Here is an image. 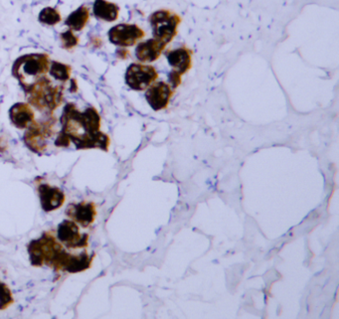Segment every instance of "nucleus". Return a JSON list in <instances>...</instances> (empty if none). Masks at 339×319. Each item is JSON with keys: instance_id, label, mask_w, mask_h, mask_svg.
<instances>
[{"instance_id": "1", "label": "nucleus", "mask_w": 339, "mask_h": 319, "mask_svg": "<svg viewBox=\"0 0 339 319\" xmlns=\"http://www.w3.org/2000/svg\"><path fill=\"white\" fill-rule=\"evenodd\" d=\"M62 124L63 131L57 141L71 138L79 149L99 147L108 150L110 138L99 130L100 117L94 108L81 114L74 105L69 104L63 113Z\"/></svg>"}, {"instance_id": "2", "label": "nucleus", "mask_w": 339, "mask_h": 319, "mask_svg": "<svg viewBox=\"0 0 339 319\" xmlns=\"http://www.w3.org/2000/svg\"><path fill=\"white\" fill-rule=\"evenodd\" d=\"M50 69V59L47 54H28L18 58L12 68L13 76L28 93L36 83L44 78Z\"/></svg>"}, {"instance_id": "3", "label": "nucleus", "mask_w": 339, "mask_h": 319, "mask_svg": "<svg viewBox=\"0 0 339 319\" xmlns=\"http://www.w3.org/2000/svg\"><path fill=\"white\" fill-rule=\"evenodd\" d=\"M148 21L152 28L153 38L169 44L177 35V28L181 23V18L170 10L160 9L153 12Z\"/></svg>"}, {"instance_id": "4", "label": "nucleus", "mask_w": 339, "mask_h": 319, "mask_svg": "<svg viewBox=\"0 0 339 319\" xmlns=\"http://www.w3.org/2000/svg\"><path fill=\"white\" fill-rule=\"evenodd\" d=\"M192 54L193 52L185 46L168 51L165 54L168 64L173 69L169 74V83L172 90H175L181 84V76L191 69Z\"/></svg>"}, {"instance_id": "5", "label": "nucleus", "mask_w": 339, "mask_h": 319, "mask_svg": "<svg viewBox=\"0 0 339 319\" xmlns=\"http://www.w3.org/2000/svg\"><path fill=\"white\" fill-rule=\"evenodd\" d=\"M158 79V73L154 67L134 63L130 65L126 73L127 85L135 91H144Z\"/></svg>"}, {"instance_id": "6", "label": "nucleus", "mask_w": 339, "mask_h": 319, "mask_svg": "<svg viewBox=\"0 0 339 319\" xmlns=\"http://www.w3.org/2000/svg\"><path fill=\"white\" fill-rule=\"evenodd\" d=\"M144 36V31L136 24H119L109 31L111 43L120 47L134 46Z\"/></svg>"}, {"instance_id": "7", "label": "nucleus", "mask_w": 339, "mask_h": 319, "mask_svg": "<svg viewBox=\"0 0 339 319\" xmlns=\"http://www.w3.org/2000/svg\"><path fill=\"white\" fill-rule=\"evenodd\" d=\"M173 91L170 85L164 82H154L145 92V99L151 109L155 112L165 110L173 96Z\"/></svg>"}, {"instance_id": "8", "label": "nucleus", "mask_w": 339, "mask_h": 319, "mask_svg": "<svg viewBox=\"0 0 339 319\" xmlns=\"http://www.w3.org/2000/svg\"><path fill=\"white\" fill-rule=\"evenodd\" d=\"M58 239L68 248L77 249L87 246V235H81L79 227L74 221H63L57 231Z\"/></svg>"}, {"instance_id": "9", "label": "nucleus", "mask_w": 339, "mask_h": 319, "mask_svg": "<svg viewBox=\"0 0 339 319\" xmlns=\"http://www.w3.org/2000/svg\"><path fill=\"white\" fill-rule=\"evenodd\" d=\"M167 44L151 38L144 42H140L136 48V56L141 63H151L156 61L166 48Z\"/></svg>"}, {"instance_id": "10", "label": "nucleus", "mask_w": 339, "mask_h": 319, "mask_svg": "<svg viewBox=\"0 0 339 319\" xmlns=\"http://www.w3.org/2000/svg\"><path fill=\"white\" fill-rule=\"evenodd\" d=\"M69 217L74 222L79 223L83 227L90 226L97 215L94 204L92 203H80L77 205H70L67 209Z\"/></svg>"}, {"instance_id": "11", "label": "nucleus", "mask_w": 339, "mask_h": 319, "mask_svg": "<svg viewBox=\"0 0 339 319\" xmlns=\"http://www.w3.org/2000/svg\"><path fill=\"white\" fill-rule=\"evenodd\" d=\"M39 194L42 208L45 211L56 210L60 208L65 201V195L59 188L51 187L46 184L40 185Z\"/></svg>"}, {"instance_id": "12", "label": "nucleus", "mask_w": 339, "mask_h": 319, "mask_svg": "<svg viewBox=\"0 0 339 319\" xmlns=\"http://www.w3.org/2000/svg\"><path fill=\"white\" fill-rule=\"evenodd\" d=\"M9 117L12 124L18 128H28L34 120L33 111L27 104L23 103L14 105L9 111Z\"/></svg>"}, {"instance_id": "13", "label": "nucleus", "mask_w": 339, "mask_h": 319, "mask_svg": "<svg viewBox=\"0 0 339 319\" xmlns=\"http://www.w3.org/2000/svg\"><path fill=\"white\" fill-rule=\"evenodd\" d=\"M93 10L95 16L98 19L107 22H113L117 20L120 12V8L117 4L106 0H96Z\"/></svg>"}, {"instance_id": "14", "label": "nucleus", "mask_w": 339, "mask_h": 319, "mask_svg": "<svg viewBox=\"0 0 339 319\" xmlns=\"http://www.w3.org/2000/svg\"><path fill=\"white\" fill-rule=\"evenodd\" d=\"M89 19H90V10L87 6L83 5L69 15L68 18L65 21V24L72 31L73 30L81 31L84 29Z\"/></svg>"}, {"instance_id": "15", "label": "nucleus", "mask_w": 339, "mask_h": 319, "mask_svg": "<svg viewBox=\"0 0 339 319\" xmlns=\"http://www.w3.org/2000/svg\"><path fill=\"white\" fill-rule=\"evenodd\" d=\"M39 21L46 25H56L61 21V15L58 10L52 7H46L39 14Z\"/></svg>"}, {"instance_id": "16", "label": "nucleus", "mask_w": 339, "mask_h": 319, "mask_svg": "<svg viewBox=\"0 0 339 319\" xmlns=\"http://www.w3.org/2000/svg\"><path fill=\"white\" fill-rule=\"evenodd\" d=\"M71 68L67 65L61 64L59 62H52L50 67V75L59 81H67L70 78Z\"/></svg>"}, {"instance_id": "17", "label": "nucleus", "mask_w": 339, "mask_h": 319, "mask_svg": "<svg viewBox=\"0 0 339 319\" xmlns=\"http://www.w3.org/2000/svg\"><path fill=\"white\" fill-rule=\"evenodd\" d=\"M12 301L13 299L9 288L5 284L0 283V309H5L12 303Z\"/></svg>"}, {"instance_id": "18", "label": "nucleus", "mask_w": 339, "mask_h": 319, "mask_svg": "<svg viewBox=\"0 0 339 319\" xmlns=\"http://www.w3.org/2000/svg\"><path fill=\"white\" fill-rule=\"evenodd\" d=\"M61 41H62V45L63 48L65 49H71L73 47H75L78 44V38L73 34L72 30H68L64 33H61L60 35Z\"/></svg>"}]
</instances>
